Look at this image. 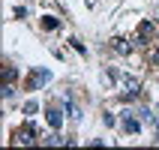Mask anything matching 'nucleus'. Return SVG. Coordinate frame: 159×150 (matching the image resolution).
<instances>
[{
	"label": "nucleus",
	"mask_w": 159,
	"mask_h": 150,
	"mask_svg": "<svg viewBox=\"0 0 159 150\" xmlns=\"http://www.w3.org/2000/svg\"><path fill=\"white\" fill-rule=\"evenodd\" d=\"M33 141H36V132L30 126H24V129L18 132V144H33Z\"/></svg>",
	"instance_id": "1"
},
{
	"label": "nucleus",
	"mask_w": 159,
	"mask_h": 150,
	"mask_svg": "<svg viewBox=\"0 0 159 150\" xmlns=\"http://www.w3.org/2000/svg\"><path fill=\"white\" fill-rule=\"evenodd\" d=\"M138 129H141V120H135V117H129V114H126V120H123V132H129V135H132V132H138Z\"/></svg>",
	"instance_id": "2"
},
{
	"label": "nucleus",
	"mask_w": 159,
	"mask_h": 150,
	"mask_svg": "<svg viewBox=\"0 0 159 150\" xmlns=\"http://www.w3.org/2000/svg\"><path fill=\"white\" fill-rule=\"evenodd\" d=\"M111 48H114V51H120V54H129V51H132V45L126 42V39H120V36H117V39H111Z\"/></svg>",
	"instance_id": "3"
},
{
	"label": "nucleus",
	"mask_w": 159,
	"mask_h": 150,
	"mask_svg": "<svg viewBox=\"0 0 159 150\" xmlns=\"http://www.w3.org/2000/svg\"><path fill=\"white\" fill-rule=\"evenodd\" d=\"M48 78H51L48 72H39V69H36L33 75H30V84H33V87H39V84H45V81H48Z\"/></svg>",
	"instance_id": "4"
},
{
	"label": "nucleus",
	"mask_w": 159,
	"mask_h": 150,
	"mask_svg": "<svg viewBox=\"0 0 159 150\" xmlns=\"http://www.w3.org/2000/svg\"><path fill=\"white\" fill-rule=\"evenodd\" d=\"M63 105H66V111H69V117H72V120H81V108L75 105V102H72V99H66V102H63Z\"/></svg>",
	"instance_id": "5"
},
{
	"label": "nucleus",
	"mask_w": 159,
	"mask_h": 150,
	"mask_svg": "<svg viewBox=\"0 0 159 150\" xmlns=\"http://www.w3.org/2000/svg\"><path fill=\"white\" fill-rule=\"evenodd\" d=\"M48 123H51L54 129L63 123V117H60V111H57V108H48Z\"/></svg>",
	"instance_id": "6"
},
{
	"label": "nucleus",
	"mask_w": 159,
	"mask_h": 150,
	"mask_svg": "<svg viewBox=\"0 0 159 150\" xmlns=\"http://www.w3.org/2000/svg\"><path fill=\"white\" fill-rule=\"evenodd\" d=\"M15 81V69L12 66H3V84H12Z\"/></svg>",
	"instance_id": "7"
},
{
	"label": "nucleus",
	"mask_w": 159,
	"mask_h": 150,
	"mask_svg": "<svg viewBox=\"0 0 159 150\" xmlns=\"http://www.w3.org/2000/svg\"><path fill=\"white\" fill-rule=\"evenodd\" d=\"M42 24L48 27V30H57V27H60V21H57V18H51V15H48V18H45V21H42Z\"/></svg>",
	"instance_id": "8"
},
{
	"label": "nucleus",
	"mask_w": 159,
	"mask_h": 150,
	"mask_svg": "<svg viewBox=\"0 0 159 150\" xmlns=\"http://www.w3.org/2000/svg\"><path fill=\"white\" fill-rule=\"evenodd\" d=\"M3 99H12V84H3Z\"/></svg>",
	"instance_id": "9"
},
{
	"label": "nucleus",
	"mask_w": 159,
	"mask_h": 150,
	"mask_svg": "<svg viewBox=\"0 0 159 150\" xmlns=\"http://www.w3.org/2000/svg\"><path fill=\"white\" fill-rule=\"evenodd\" d=\"M24 114H36V102H27V105H24Z\"/></svg>",
	"instance_id": "10"
},
{
	"label": "nucleus",
	"mask_w": 159,
	"mask_h": 150,
	"mask_svg": "<svg viewBox=\"0 0 159 150\" xmlns=\"http://www.w3.org/2000/svg\"><path fill=\"white\" fill-rule=\"evenodd\" d=\"M153 63H159V51H153Z\"/></svg>",
	"instance_id": "11"
}]
</instances>
